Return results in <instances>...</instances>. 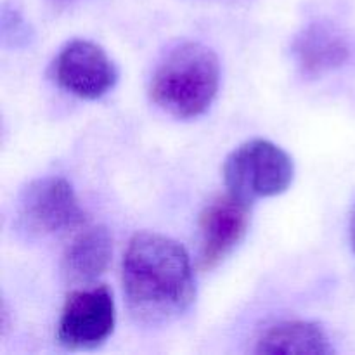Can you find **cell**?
<instances>
[{
	"mask_svg": "<svg viewBox=\"0 0 355 355\" xmlns=\"http://www.w3.org/2000/svg\"><path fill=\"white\" fill-rule=\"evenodd\" d=\"M220 85L217 54L200 42L173 47L156 66L149 83L151 101L180 120L198 118L214 104Z\"/></svg>",
	"mask_w": 355,
	"mask_h": 355,
	"instance_id": "cell-2",
	"label": "cell"
},
{
	"mask_svg": "<svg viewBox=\"0 0 355 355\" xmlns=\"http://www.w3.org/2000/svg\"><path fill=\"white\" fill-rule=\"evenodd\" d=\"M293 54L305 75L318 76L342 66L349 59V45L335 28L314 23L295 38Z\"/></svg>",
	"mask_w": 355,
	"mask_h": 355,
	"instance_id": "cell-8",
	"label": "cell"
},
{
	"mask_svg": "<svg viewBox=\"0 0 355 355\" xmlns=\"http://www.w3.org/2000/svg\"><path fill=\"white\" fill-rule=\"evenodd\" d=\"M16 217L28 236L44 238L69 231L85 222L71 184L62 177L33 180L17 200Z\"/></svg>",
	"mask_w": 355,
	"mask_h": 355,
	"instance_id": "cell-4",
	"label": "cell"
},
{
	"mask_svg": "<svg viewBox=\"0 0 355 355\" xmlns=\"http://www.w3.org/2000/svg\"><path fill=\"white\" fill-rule=\"evenodd\" d=\"M257 354L329 355L335 349L318 322L286 321L267 329L257 342Z\"/></svg>",
	"mask_w": 355,
	"mask_h": 355,
	"instance_id": "cell-10",
	"label": "cell"
},
{
	"mask_svg": "<svg viewBox=\"0 0 355 355\" xmlns=\"http://www.w3.org/2000/svg\"><path fill=\"white\" fill-rule=\"evenodd\" d=\"M113 255V241L106 227L85 229L62 257V274L71 283L87 284L106 272Z\"/></svg>",
	"mask_w": 355,
	"mask_h": 355,
	"instance_id": "cell-9",
	"label": "cell"
},
{
	"mask_svg": "<svg viewBox=\"0 0 355 355\" xmlns=\"http://www.w3.org/2000/svg\"><path fill=\"white\" fill-rule=\"evenodd\" d=\"M54 78L80 99L96 101L118 82V69L101 45L90 40H71L54 61Z\"/></svg>",
	"mask_w": 355,
	"mask_h": 355,
	"instance_id": "cell-6",
	"label": "cell"
},
{
	"mask_svg": "<svg viewBox=\"0 0 355 355\" xmlns=\"http://www.w3.org/2000/svg\"><path fill=\"white\" fill-rule=\"evenodd\" d=\"M225 187L232 196L252 205L260 198L279 196L295 179L293 158L267 139H253L225 158Z\"/></svg>",
	"mask_w": 355,
	"mask_h": 355,
	"instance_id": "cell-3",
	"label": "cell"
},
{
	"mask_svg": "<svg viewBox=\"0 0 355 355\" xmlns=\"http://www.w3.org/2000/svg\"><path fill=\"white\" fill-rule=\"evenodd\" d=\"M121 281L128 312L142 326L156 328L177 321L196 298L186 248L158 232H137L130 239Z\"/></svg>",
	"mask_w": 355,
	"mask_h": 355,
	"instance_id": "cell-1",
	"label": "cell"
},
{
	"mask_svg": "<svg viewBox=\"0 0 355 355\" xmlns=\"http://www.w3.org/2000/svg\"><path fill=\"white\" fill-rule=\"evenodd\" d=\"M116 324V305L110 288L75 290L68 295L58 322V342L68 350H90L103 345Z\"/></svg>",
	"mask_w": 355,
	"mask_h": 355,
	"instance_id": "cell-5",
	"label": "cell"
},
{
	"mask_svg": "<svg viewBox=\"0 0 355 355\" xmlns=\"http://www.w3.org/2000/svg\"><path fill=\"white\" fill-rule=\"evenodd\" d=\"M354 246H355V218H354Z\"/></svg>",
	"mask_w": 355,
	"mask_h": 355,
	"instance_id": "cell-11",
	"label": "cell"
},
{
	"mask_svg": "<svg viewBox=\"0 0 355 355\" xmlns=\"http://www.w3.org/2000/svg\"><path fill=\"white\" fill-rule=\"evenodd\" d=\"M250 203L232 196L211 201L200 217L201 269L217 267L241 243L250 227Z\"/></svg>",
	"mask_w": 355,
	"mask_h": 355,
	"instance_id": "cell-7",
	"label": "cell"
}]
</instances>
